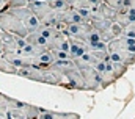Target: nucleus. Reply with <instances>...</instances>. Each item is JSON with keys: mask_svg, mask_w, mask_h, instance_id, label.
Instances as JSON below:
<instances>
[{"mask_svg": "<svg viewBox=\"0 0 135 119\" xmlns=\"http://www.w3.org/2000/svg\"><path fill=\"white\" fill-rule=\"evenodd\" d=\"M83 75V82H85V88L86 91H101L102 89V75L93 67H86L80 71Z\"/></svg>", "mask_w": 135, "mask_h": 119, "instance_id": "obj_4", "label": "nucleus"}, {"mask_svg": "<svg viewBox=\"0 0 135 119\" xmlns=\"http://www.w3.org/2000/svg\"><path fill=\"white\" fill-rule=\"evenodd\" d=\"M52 55H54V60L55 61H65V60H72L69 52H63V50H57V49H52L50 50Z\"/></svg>", "mask_w": 135, "mask_h": 119, "instance_id": "obj_14", "label": "nucleus"}, {"mask_svg": "<svg viewBox=\"0 0 135 119\" xmlns=\"http://www.w3.org/2000/svg\"><path fill=\"white\" fill-rule=\"evenodd\" d=\"M131 8H135V0H123L118 11H127Z\"/></svg>", "mask_w": 135, "mask_h": 119, "instance_id": "obj_19", "label": "nucleus"}, {"mask_svg": "<svg viewBox=\"0 0 135 119\" xmlns=\"http://www.w3.org/2000/svg\"><path fill=\"white\" fill-rule=\"evenodd\" d=\"M22 6H28V0H8L6 2V8H22Z\"/></svg>", "mask_w": 135, "mask_h": 119, "instance_id": "obj_15", "label": "nucleus"}, {"mask_svg": "<svg viewBox=\"0 0 135 119\" xmlns=\"http://www.w3.org/2000/svg\"><path fill=\"white\" fill-rule=\"evenodd\" d=\"M0 30L11 33V34H16V36H22V38H25L28 34V30L25 28V25L9 9L0 13Z\"/></svg>", "mask_w": 135, "mask_h": 119, "instance_id": "obj_1", "label": "nucleus"}, {"mask_svg": "<svg viewBox=\"0 0 135 119\" xmlns=\"http://www.w3.org/2000/svg\"><path fill=\"white\" fill-rule=\"evenodd\" d=\"M24 25H25V28L28 30V33L30 31H35V30L39 28V25H41V22H39V19L36 17L33 14V11L28 8V6H22V8H11L9 9Z\"/></svg>", "mask_w": 135, "mask_h": 119, "instance_id": "obj_3", "label": "nucleus"}, {"mask_svg": "<svg viewBox=\"0 0 135 119\" xmlns=\"http://www.w3.org/2000/svg\"><path fill=\"white\" fill-rule=\"evenodd\" d=\"M113 22L124 28V27H127L129 24L135 22V16L129 14L127 11H116V14H115V17H113Z\"/></svg>", "mask_w": 135, "mask_h": 119, "instance_id": "obj_11", "label": "nucleus"}, {"mask_svg": "<svg viewBox=\"0 0 135 119\" xmlns=\"http://www.w3.org/2000/svg\"><path fill=\"white\" fill-rule=\"evenodd\" d=\"M16 75H19L22 78H27V80H32V82L42 83V69L41 67H36V66L21 67V69L16 71Z\"/></svg>", "mask_w": 135, "mask_h": 119, "instance_id": "obj_6", "label": "nucleus"}, {"mask_svg": "<svg viewBox=\"0 0 135 119\" xmlns=\"http://www.w3.org/2000/svg\"><path fill=\"white\" fill-rule=\"evenodd\" d=\"M88 50L90 52H107V44L102 42V41L94 42V44H90L88 46Z\"/></svg>", "mask_w": 135, "mask_h": 119, "instance_id": "obj_16", "label": "nucleus"}, {"mask_svg": "<svg viewBox=\"0 0 135 119\" xmlns=\"http://www.w3.org/2000/svg\"><path fill=\"white\" fill-rule=\"evenodd\" d=\"M36 31L41 36H44L49 44H52L55 41V38L60 34V30L57 28V27H50V25H39V28L36 30ZM49 49H50V46H49Z\"/></svg>", "mask_w": 135, "mask_h": 119, "instance_id": "obj_9", "label": "nucleus"}, {"mask_svg": "<svg viewBox=\"0 0 135 119\" xmlns=\"http://www.w3.org/2000/svg\"><path fill=\"white\" fill-rule=\"evenodd\" d=\"M68 3H69V6H71V5H72V3H74V2H75V0H66Z\"/></svg>", "mask_w": 135, "mask_h": 119, "instance_id": "obj_20", "label": "nucleus"}, {"mask_svg": "<svg viewBox=\"0 0 135 119\" xmlns=\"http://www.w3.org/2000/svg\"><path fill=\"white\" fill-rule=\"evenodd\" d=\"M0 119H6V118H0Z\"/></svg>", "mask_w": 135, "mask_h": 119, "instance_id": "obj_21", "label": "nucleus"}, {"mask_svg": "<svg viewBox=\"0 0 135 119\" xmlns=\"http://www.w3.org/2000/svg\"><path fill=\"white\" fill-rule=\"evenodd\" d=\"M107 69L116 77V80L118 78H121L126 72H127V69H129V66H126L124 63H118V61H107Z\"/></svg>", "mask_w": 135, "mask_h": 119, "instance_id": "obj_10", "label": "nucleus"}, {"mask_svg": "<svg viewBox=\"0 0 135 119\" xmlns=\"http://www.w3.org/2000/svg\"><path fill=\"white\" fill-rule=\"evenodd\" d=\"M121 36H126V38H132V39H135V22L129 24L127 27H124Z\"/></svg>", "mask_w": 135, "mask_h": 119, "instance_id": "obj_17", "label": "nucleus"}, {"mask_svg": "<svg viewBox=\"0 0 135 119\" xmlns=\"http://www.w3.org/2000/svg\"><path fill=\"white\" fill-rule=\"evenodd\" d=\"M50 6H52V9L57 11V13H63V11H66V9L71 8L66 0H54V2L50 3Z\"/></svg>", "mask_w": 135, "mask_h": 119, "instance_id": "obj_12", "label": "nucleus"}, {"mask_svg": "<svg viewBox=\"0 0 135 119\" xmlns=\"http://www.w3.org/2000/svg\"><path fill=\"white\" fill-rule=\"evenodd\" d=\"M5 118L6 119H25L22 115H21V111H19L17 108H11V110H8L6 115H5Z\"/></svg>", "mask_w": 135, "mask_h": 119, "instance_id": "obj_18", "label": "nucleus"}, {"mask_svg": "<svg viewBox=\"0 0 135 119\" xmlns=\"http://www.w3.org/2000/svg\"><path fill=\"white\" fill-rule=\"evenodd\" d=\"M17 110L21 111V115L25 119H38L41 115V107H36V105L27 103V102H21Z\"/></svg>", "mask_w": 135, "mask_h": 119, "instance_id": "obj_8", "label": "nucleus"}, {"mask_svg": "<svg viewBox=\"0 0 135 119\" xmlns=\"http://www.w3.org/2000/svg\"><path fill=\"white\" fill-rule=\"evenodd\" d=\"M28 2H30V0H28Z\"/></svg>", "mask_w": 135, "mask_h": 119, "instance_id": "obj_22", "label": "nucleus"}, {"mask_svg": "<svg viewBox=\"0 0 135 119\" xmlns=\"http://www.w3.org/2000/svg\"><path fill=\"white\" fill-rule=\"evenodd\" d=\"M85 52H88V44H85L82 39L69 38V55H71V58H80Z\"/></svg>", "mask_w": 135, "mask_h": 119, "instance_id": "obj_7", "label": "nucleus"}, {"mask_svg": "<svg viewBox=\"0 0 135 119\" xmlns=\"http://www.w3.org/2000/svg\"><path fill=\"white\" fill-rule=\"evenodd\" d=\"M42 83H46V85L61 86V85L65 83V77H63L61 71H58V69L52 64V66L42 69Z\"/></svg>", "mask_w": 135, "mask_h": 119, "instance_id": "obj_5", "label": "nucleus"}, {"mask_svg": "<svg viewBox=\"0 0 135 119\" xmlns=\"http://www.w3.org/2000/svg\"><path fill=\"white\" fill-rule=\"evenodd\" d=\"M61 71L63 77H65V83L61 86L69 89H79V91H86L85 88V82H83V75L80 72V69L75 67V64L69 66V67H65V69H58Z\"/></svg>", "mask_w": 135, "mask_h": 119, "instance_id": "obj_2", "label": "nucleus"}, {"mask_svg": "<svg viewBox=\"0 0 135 119\" xmlns=\"http://www.w3.org/2000/svg\"><path fill=\"white\" fill-rule=\"evenodd\" d=\"M119 42L123 44V47L126 50H129L131 53H135V39L126 38V36H119Z\"/></svg>", "mask_w": 135, "mask_h": 119, "instance_id": "obj_13", "label": "nucleus"}]
</instances>
